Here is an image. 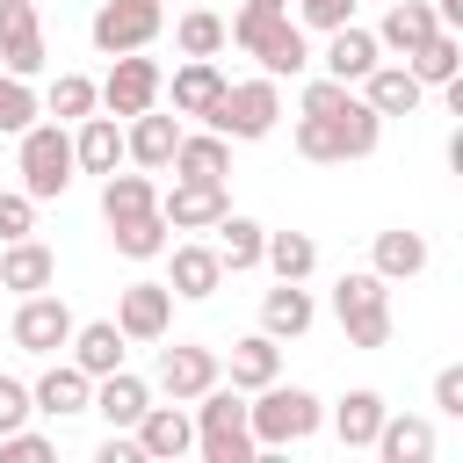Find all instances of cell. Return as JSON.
<instances>
[{
	"instance_id": "cell-1",
	"label": "cell",
	"mask_w": 463,
	"mask_h": 463,
	"mask_svg": "<svg viewBox=\"0 0 463 463\" xmlns=\"http://www.w3.org/2000/svg\"><path fill=\"white\" fill-rule=\"evenodd\" d=\"M224 43H239L246 58H260V72H268V80H297V72L311 65V43H304V29H297L289 14L239 7V14L224 22Z\"/></svg>"
},
{
	"instance_id": "cell-2",
	"label": "cell",
	"mask_w": 463,
	"mask_h": 463,
	"mask_svg": "<svg viewBox=\"0 0 463 463\" xmlns=\"http://www.w3.org/2000/svg\"><path fill=\"white\" fill-rule=\"evenodd\" d=\"M376 137H383V116L354 94L347 109H333V116H304L297 123V152L304 159H318V166H340V159H369L376 152Z\"/></svg>"
},
{
	"instance_id": "cell-3",
	"label": "cell",
	"mask_w": 463,
	"mask_h": 463,
	"mask_svg": "<svg viewBox=\"0 0 463 463\" xmlns=\"http://www.w3.org/2000/svg\"><path fill=\"white\" fill-rule=\"evenodd\" d=\"M333 318H340L347 347H362V354L391 347V282H383L376 268L340 275V282H333Z\"/></svg>"
},
{
	"instance_id": "cell-4",
	"label": "cell",
	"mask_w": 463,
	"mask_h": 463,
	"mask_svg": "<svg viewBox=\"0 0 463 463\" xmlns=\"http://www.w3.org/2000/svg\"><path fill=\"white\" fill-rule=\"evenodd\" d=\"M326 420V405L304 391V383H260V398L246 405V427H253V449H289V441H311Z\"/></svg>"
},
{
	"instance_id": "cell-5",
	"label": "cell",
	"mask_w": 463,
	"mask_h": 463,
	"mask_svg": "<svg viewBox=\"0 0 463 463\" xmlns=\"http://www.w3.org/2000/svg\"><path fill=\"white\" fill-rule=\"evenodd\" d=\"M195 405V449H203V463H253L260 449H253V427H246V398L217 376L203 398H188Z\"/></svg>"
},
{
	"instance_id": "cell-6",
	"label": "cell",
	"mask_w": 463,
	"mask_h": 463,
	"mask_svg": "<svg viewBox=\"0 0 463 463\" xmlns=\"http://www.w3.org/2000/svg\"><path fill=\"white\" fill-rule=\"evenodd\" d=\"M275 116H282V87L260 72V80H224V94L210 101L203 123H210L217 137H268Z\"/></svg>"
},
{
	"instance_id": "cell-7",
	"label": "cell",
	"mask_w": 463,
	"mask_h": 463,
	"mask_svg": "<svg viewBox=\"0 0 463 463\" xmlns=\"http://www.w3.org/2000/svg\"><path fill=\"white\" fill-rule=\"evenodd\" d=\"M22 195H36V203H51V195H65L72 188V130L65 123H29L22 130Z\"/></svg>"
},
{
	"instance_id": "cell-8",
	"label": "cell",
	"mask_w": 463,
	"mask_h": 463,
	"mask_svg": "<svg viewBox=\"0 0 463 463\" xmlns=\"http://www.w3.org/2000/svg\"><path fill=\"white\" fill-rule=\"evenodd\" d=\"M159 29H166V7H159V0H101V7H94V22H87V36H94V51H101V58L145 51Z\"/></svg>"
},
{
	"instance_id": "cell-9",
	"label": "cell",
	"mask_w": 463,
	"mask_h": 463,
	"mask_svg": "<svg viewBox=\"0 0 463 463\" xmlns=\"http://www.w3.org/2000/svg\"><path fill=\"white\" fill-rule=\"evenodd\" d=\"M159 87H166V72H159L145 51H123L94 94H101V109H109V116H145V109L159 101Z\"/></svg>"
},
{
	"instance_id": "cell-10",
	"label": "cell",
	"mask_w": 463,
	"mask_h": 463,
	"mask_svg": "<svg viewBox=\"0 0 463 463\" xmlns=\"http://www.w3.org/2000/svg\"><path fill=\"white\" fill-rule=\"evenodd\" d=\"M43 22H36V0H0V72L14 80H36L43 72Z\"/></svg>"
},
{
	"instance_id": "cell-11",
	"label": "cell",
	"mask_w": 463,
	"mask_h": 463,
	"mask_svg": "<svg viewBox=\"0 0 463 463\" xmlns=\"http://www.w3.org/2000/svg\"><path fill=\"white\" fill-rule=\"evenodd\" d=\"M217 376H224L217 347H203V340H174V347H159V391H166L174 405L203 398V391H210Z\"/></svg>"
},
{
	"instance_id": "cell-12",
	"label": "cell",
	"mask_w": 463,
	"mask_h": 463,
	"mask_svg": "<svg viewBox=\"0 0 463 463\" xmlns=\"http://www.w3.org/2000/svg\"><path fill=\"white\" fill-rule=\"evenodd\" d=\"M72 311H65V297H51V289H36V297H22V311H14V347L22 354H58L65 340H72Z\"/></svg>"
},
{
	"instance_id": "cell-13",
	"label": "cell",
	"mask_w": 463,
	"mask_h": 463,
	"mask_svg": "<svg viewBox=\"0 0 463 463\" xmlns=\"http://www.w3.org/2000/svg\"><path fill=\"white\" fill-rule=\"evenodd\" d=\"M224 210H232L224 181H174V188L159 195V217H166V232H210Z\"/></svg>"
},
{
	"instance_id": "cell-14",
	"label": "cell",
	"mask_w": 463,
	"mask_h": 463,
	"mask_svg": "<svg viewBox=\"0 0 463 463\" xmlns=\"http://www.w3.org/2000/svg\"><path fill=\"white\" fill-rule=\"evenodd\" d=\"M116 326H123V340H166V326H174V289H166V282H130V289L116 297Z\"/></svg>"
},
{
	"instance_id": "cell-15",
	"label": "cell",
	"mask_w": 463,
	"mask_h": 463,
	"mask_svg": "<svg viewBox=\"0 0 463 463\" xmlns=\"http://www.w3.org/2000/svg\"><path fill=\"white\" fill-rule=\"evenodd\" d=\"M130 434H137V449H145V463H181V456L195 449V420H188L181 405H145Z\"/></svg>"
},
{
	"instance_id": "cell-16",
	"label": "cell",
	"mask_w": 463,
	"mask_h": 463,
	"mask_svg": "<svg viewBox=\"0 0 463 463\" xmlns=\"http://www.w3.org/2000/svg\"><path fill=\"white\" fill-rule=\"evenodd\" d=\"M29 405H36V412H51V420H72V412H87V405H94V376H87L80 362H51V369L29 383Z\"/></svg>"
},
{
	"instance_id": "cell-17",
	"label": "cell",
	"mask_w": 463,
	"mask_h": 463,
	"mask_svg": "<svg viewBox=\"0 0 463 463\" xmlns=\"http://www.w3.org/2000/svg\"><path fill=\"white\" fill-rule=\"evenodd\" d=\"M51 282H58V253H51L36 232L0 246V289H14V297H36V289H51Z\"/></svg>"
},
{
	"instance_id": "cell-18",
	"label": "cell",
	"mask_w": 463,
	"mask_h": 463,
	"mask_svg": "<svg viewBox=\"0 0 463 463\" xmlns=\"http://www.w3.org/2000/svg\"><path fill=\"white\" fill-rule=\"evenodd\" d=\"M354 87H362V101H369L376 116H412V109L427 101V87L412 80V65H383V58H376Z\"/></svg>"
},
{
	"instance_id": "cell-19",
	"label": "cell",
	"mask_w": 463,
	"mask_h": 463,
	"mask_svg": "<svg viewBox=\"0 0 463 463\" xmlns=\"http://www.w3.org/2000/svg\"><path fill=\"white\" fill-rule=\"evenodd\" d=\"M434 29H441V7H434V0H383V29H376V43L398 51V58H412Z\"/></svg>"
},
{
	"instance_id": "cell-20",
	"label": "cell",
	"mask_w": 463,
	"mask_h": 463,
	"mask_svg": "<svg viewBox=\"0 0 463 463\" xmlns=\"http://www.w3.org/2000/svg\"><path fill=\"white\" fill-rule=\"evenodd\" d=\"M174 145H181V123H174V116H159V109H145V116H130V123H123V159H137L145 174H159V166L174 159Z\"/></svg>"
},
{
	"instance_id": "cell-21",
	"label": "cell",
	"mask_w": 463,
	"mask_h": 463,
	"mask_svg": "<svg viewBox=\"0 0 463 463\" xmlns=\"http://www.w3.org/2000/svg\"><path fill=\"white\" fill-rule=\"evenodd\" d=\"M174 181H224L232 174V137H217V130H181V145H174Z\"/></svg>"
},
{
	"instance_id": "cell-22",
	"label": "cell",
	"mask_w": 463,
	"mask_h": 463,
	"mask_svg": "<svg viewBox=\"0 0 463 463\" xmlns=\"http://www.w3.org/2000/svg\"><path fill=\"white\" fill-rule=\"evenodd\" d=\"M72 362L87 369V376H109V369H123V354H130V340H123V326L116 318H87V326H72Z\"/></svg>"
},
{
	"instance_id": "cell-23",
	"label": "cell",
	"mask_w": 463,
	"mask_h": 463,
	"mask_svg": "<svg viewBox=\"0 0 463 463\" xmlns=\"http://www.w3.org/2000/svg\"><path fill=\"white\" fill-rule=\"evenodd\" d=\"M224 376H232V391H260V383H275V376H282V340H275V333H246V340H232Z\"/></svg>"
},
{
	"instance_id": "cell-24",
	"label": "cell",
	"mask_w": 463,
	"mask_h": 463,
	"mask_svg": "<svg viewBox=\"0 0 463 463\" xmlns=\"http://www.w3.org/2000/svg\"><path fill=\"white\" fill-rule=\"evenodd\" d=\"M145 405H152V383H145V376H130V369L94 376V405H87V412H101L109 427H137Z\"/></svg>"
},
{
	"instance_id": "cell-25",
	"label": "cell",
	"mask_w": 463,
	"mask_h": 463,
	"mask_svg": "<svg viewBox=\"0 0 463 463\" xmlns=\"http://www.w3.org/2000/svg\"><path fill=\"white\" fill-rule=\"evenodd\" d=\"M376 58H383V43H376L369 29H354V22L326 29V58H318V65H326L333 80H347V87H354V80H362V72H369Z\"/></svg>"
},
{
	"instance_id": "cell-26",
	"label": "cell",
	"mask_w": 463,
	"mask_h": 463,
	"mask_svg": "<svg viewBox=\"0 0 463 463\" xmlns=\"http://www.w3.org/2000/svg\"><path fill=\"white\" fill-rule=\"evenodd\" d=\"M116 159H123V123H116V116H80V130H72V166H80V174H116Z\"/></svg>"
},
{
	"instance_id": "cell-27",
	"label": "cell",
	"mask_w": 463,
	"mask_h": 463,
	"mask_svg": "<svg viewBox=\"0 0 463 463\" xmlns=\"http://www.w3.org/2000/svg\"><path fill=\"white\" fill-rule=\"evenodd\" d=\"M217 282H224V260H217V246H174V275H166V289H174L181 304H203V297H217Z\"/></svg>"
},
{
	"instance_id": "cell-28",
	"label": "cell",
	"mask_w": 463,
	"mask_h": 463,
	"mask_svg": "<svg viewBox=\"0 0 463 463\" xmlns=\"http://www.w3.org/2000/svg\"><path fill=\"white\" fill-rule=\"evenodd\" d=\"M311 318H318V304H311V289H304V282H275V289L260 297V333H275V340L311 333Z\"/></svg>"
},
{
	"instance_id": "cell-29",
	"label": "cell",
	"mask_w": 463,
	"mask_h": 463,
	"mask_svg": "<svg viewBox=\"0 0 463 463\" xmlns=\"http://www.w3.org/2000/svg\"><path fill=\"white\" fill-rule=\"evenodd\" d=\"M369 449H376L383 463H434V427L412 420V412H383V427H376Z\"/></svg>"
},
{
	"instance_id": "cell-30",
	"label": "cell",
	"mask_w": 463,
	"mask_h": 463,
	"mask_svg": "<svg viewBox=\"0 0 463 463\" xmlns=\"http://www.w3.org/2000/svg\"><path fill=\"white\" fill-rule=\"evenodd\" d=\"M405 65H412V80H420V87H449V80H463V36L441 22V29H434Z\"/></svg>"
},
{
	"instance_id": "cell-31",
	"label": "cell",
	"mask_w": 463,
	"mask_h": 463,
	"mask_svg": "<svg viewBox=\"0 0 463 463\" xmlns=\"http://www.w3.org/2000/svg\"><path fill=\"white\" fill-rule=\"evenodd\" d=\"M369 268L383 275V282H412L420 268H427V239L420 232H376V246H369Z\"/></svg>"
},
{
	"instance_id": "cell-32",
	"label": "cell",
	"mask_w": 463,
	"mask_h": 463,
	"mask_svg": "<svg viewBox=\"0 0 463 463\" xmlns=\"http://www.w3.org/2000/svg\"><path fill=\"white\" fill-rule=\"evenodd\" d=\"M210 232H217V260H224V275H246V268H260V239H268V232H260L253 217L224 210Z\"/></svg>"
},
{
	"instance_id": "cell-33",
	"label": "cell",
	"mask_w": 463,
	"mask_h": 463,
	"mask_svg": "<svg viewBox=\"0 0 463 463\" xmlns=\"http://www.w3.org/2000/svg\"><path fill=\"white\" fill-rule=\"evenodd\" d=\"M383 398L376 391H347L340 405H333V434H340V449H369L376 441V427H383Z\"/></svg>"
},
{
	"instance_id": "cell-34",
	"label": "cell",
	"mask_w": 463,
	"mask_h": 463,
	"mask_svg": "<svg viewBox=\"0 0 463 463\" xmlns=\"http://www.w3.org/2000/svg\"><path fill=\"white\" fill-rule=\"evenodd\" d=\"M166 87H174V116H210V101L224 94V72H217L210 58H188Z\"/></svg>"
},
{
	"instance_id": "cell-35",
	"label": "cell",
	"mask_w": 463,
	"mask_h": 463,
	"mask_svg": "<svg viewBox=\"0 0 463 463\" xmlns=\"http://www.w3.org/2000/svg\"><path fill=\"white\" fill-rule=\"evenodd\" d=\"M145 210H159V188H152L145 174H101V217H109V224L145 217Z\"/></svg>"
},
{
	"instance_id": "cell-36",
	"label": "cell",
	"mask_w": 463,
	"mask_h": 463,
	"mask_svg": "<svg viewBox=\"0 0 463 463\" xmlns=\"http://www.w3.org/2000/svg\"><path fill=\"white\" fill-rule=\"evenodd\" d=\"M260 260L275 268V282H304L318 268V246H311V232H268L260 239Z\"/></svg>"
},
{
	"instance_id": "cell-37",
	"label": "cell",
	"mask_w": 463,
	"mask_h": 463,
	"mask_svg": "<svg viewBox=\"0 0 463 463\" xmlns=\"http://www.w3.org/2000/svg\"><path fill=\"white\" fill-rule=\"evenodd\" d=\"M109 239H116L123 260H159V253H166V217H159V210L123 217V224H109Z\"/></svg>"
},
{
	"instance_id": "cell-38",
	"label": "cell",
	"mask_w": 463,
	"mask_h": 463,
	"mask_svg": "<svg viewBox=\"0 0 463 463\" xmlns=\"http://www.w3.org/2000/svg\"><path fill=\"white\" fill-rule=\"evenodd\" d=\"M174 43H181V58H217V51H224V14L188 7V14L174 22Z\"/></svg>"
},
{
	"instance_id": "cell-39",
	"label": "cell",
	"mask_w": 463,
	"mask_h": 463,
	"mask_svg": "<svg viewBox=\"0 0 463 463\" xmlns=\"http://www.w3.org/2000/svg\"><path fill=\"white\" fill-rule=\"evenodd\" d=\"M36 116H43V94H36L29 80L0 72V137H22V130H29Z\"/></svg>"
},
{
	"instance_id": "cell-40",
	"label": "cell",
	"mask_w": 463,
	"mask_h": 463,
	"mask_svg": "<svg viewBox=\"0 0 463 463\" xmlns=\"http://www.w3.org/2000/svg\"><path fill=\"white\" fill-rule=\"evenodd\" d=\"M94 101H101V94H94V80H87V72H58V80H51V94H43V109H51L58 123L94 116Z\"/></svg>"
},
{
	"instance_id": "cell-41",
	"label": "cell",
	"mask_w": 463,
	"mask_h": 463,
	"mask_svg": "<svg viewBox=\"0 0 463 463\" xmlns=\"http://www.w3.org/2000/svg\"><path fill=\"white\" fill-rule=\"evenodd\" d=\"M43 456H58L51 434H29V427H7L0 434V463H43Z\"/></svg>"
},
{
	"instance_id": "cell-42",
	"label": "cell",
	"mask_w": 463,
	"mask_h": 463,
	"mask_svg": "<svg viewBox=\"0 0 463 463\" xmlns=\"http://www.w3.org/2000/svg\"><path fill=\"white\" fill-rule=\"evenodd\" d=\"M29 232H36V195L7 188V195H0V246H7V239H29Z\"/></svg>"
},
{
	"instance_id": "cell-43",
	"label": "cell",
	"mask_w": 463,
	"mask_h": 463,
	"mask_svg": "<svg viewBox=\"0 0 463 463\" xmlns=\"http://www.w3.org/2000/svg\"><path fill=\"white\" fill-rule=\"evenodd\" d=\"M347 101H354V87L333 80V72H318V80L304 87V116H333V109H347Z\"/></svg>"
},
{
	"instance_id": "cell-44",
	"label": "cell",
	"mask_w": 463,
	"mask_h": 463,
	"mask_svg": "<svg viewBox=\"0 0 463 463\" xmlns=\"http://www.w3.org/2000/svg\"><path fill=\"white\" fill-rule=\"evenodd\" d=\"M354 22V0H297V29H340Z\"/></svg>"
},
{
	"instance_id": "cell-45",
	"label": "cell",
	"mask_w": 463,
	"mask_h": 463,
	"mask_svg": "<svg viewBox=\"0 0 463 463\" xmlns=\"http://www.w3.org/2000/svg\"><path fill=\"white\" fill-rule=\"evenodd\" d=\"M29 412H36V405H29V383H22V376H0V434H7V427H29Z\"/></svg>"
},
{
	"instance_id": "cell-46",
	"label": "cell",
	"mask_w": 463,
	"mask_h": 463,
	"mask_svg": "<svg viewBox=\"0 0 463 463\" xmlns=\"http://www.w3.org/2000/svg\"><path fill=\"white\" fill-rule=\"evenodd\" d=\"M434 412H449V420H463V369L449 362L441 376H434Z\"/></svg>"
},
{
	"instance_id": "cell-47",
	"label": "cell",
	"mask_w": 463,
	"mask_h": 463,
	"mask_svg": "<svg viewBox=\"0 0 463 463\" xmlns=\"http://www.w3.org/2000/svg\"><path fill=\"white\" fill-rule=\"evenodd\" d=\"M246 7H260V14H289V0H246Z\"/></svg>"
}]
</instances>
